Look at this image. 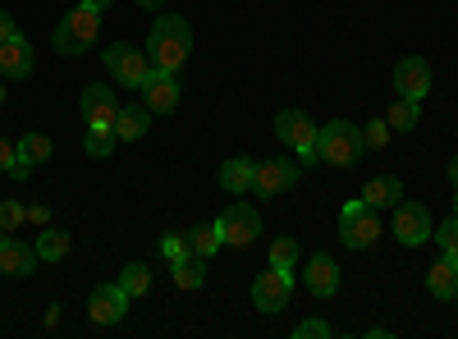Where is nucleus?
I'll return each mask as SVG.
<instances>
[{
	"label": "nucleus",
	"instance_id": "obj_29",
	"mask_svg": "<svg viewBox=\"0 0 458 339\" xmlns=\"http://www.w3.org/2000/svg\"><path fill=\"white\" fill-rule=\"evenodd\" d=\"M23 220H28V207H23V202H14V198L0 202V234H14Z\"/></svg>",
	"mask_w": 458,
	"mask_h": 339
},
{
	"label": "nucleus",
	"instance_id": "obj_41",
	"mask_svg": "<svg viewBox=\"0 0 458 339\" xmlns=\"http://www.w3.org/2000/svg\"><path fill=\"white\" fill-rule=\"evenodd\" d=\"M0 106H5V79H0Z\"/></svg>",
	"mask_w": 458,
	"mask_h": 339
},
{
	"label": "nucleus",
	"instance_id": "obj_17",
	"mask_svg": "<svg viewBox=\"0 0 458 339\" xmlns=\"http://www.w3.org/2000/svg\"><path fill=\"white\" fill-rule=\"evenodd\" d=\"M37 64L32 47L23 42V37H14V42H0V79H28Z\"/></svg>",
	"mask_w": 458,
	"mask_h": 339
},
{
	"label": "nucleus",
	"instance_id": "obj_13",
	"mask_svg": "<svg viewBox=\"0 0 458 339\" xmlns=\"http://www.w3.org/2000/svg\"><path fill=\"white\" fill-rule=\"evenodd\" d=\"M293 183H298V161H257L252 193H261V198H276V193H289Z\"/></svg>",
	"mask_w": 458,
	"mask_h": 339
},
{
	"label": "nucleus",
	"instance_id": "obj_39",
	"mask_svg": "<svg viewBox=\"0 0 458 339\" xmlns=\"http://www.w3.org/2000/svg\"><path fill=\"white\" fill-rule=\"evenodd\" d=\"M449 183H458V157L449 161Z\"/></svg>",
	"mask_w": 458,
	"mask_h": 339
},
{
	"label": "nucleus",
	"instance_id": "obj_14",
	"mask_svg": "<svg viewBox=\"0 0 458 339\" xmlns=\"http://www.w3.org/2000/svg\"><path fill=\"white\" fill-rule=\"evenodd\" d=\"M114 115H120L114 92L101 88V83H88L83 88V120H88V129H114Z\"/></svg>",
	"mask_w": 458,
	"mask_h": 339
},
{
	"label": "nucleus",
	"instance_id": "obj_28",
	"mask_svg": "<svg viewBox=\"0 0 458 339\" xmlns=\"http://www.w3.org/2000/svg\"><path fill=\"white\" fill-rule=\"evenodd\" d=\"M114 142H120V138H114V129H88L83 152H88V157H110V152H114Z\"/></svg>",
	"mask_w": 458,
	"mask_h": 339
},
{
	"label": "nucleus",
	"instance_id": "obj_1",
	"mask_svg": "<svg viewBox=\"0 0 458 339\" xmlns=\"http://www.w3.org/2000/svg\"><path fill=\"white\" fill-rule=\"evenodd\" d=\"M188 55H193V28H188V19H179V14H157V23H151V37H147V60H151V69L179 73Z\"/></svg>",
	"mask_w": 458,
	"mask_h": 339
},
{
	"label": "nucleus",
	"instance_id": "obj_11",
	"mask_svg": "<svg viewBox=\"0 0 458 339\" xmlns=\"http://www.w3.org/2000/svg\"><path fill=\"white\" fill-rule=\"evenodd\" d=\"M124 312H129V293H124V284L114 280V284H97L92 289V298H88V317L97 321V326H120L124 321Z\"/></svg>",
	"mask_w": 458,
	"mask_h": 339
},
{
	"label": "nucleus",
	"instance_id": "obj_38",
	"mask_svg": "<svg viewBox=\"0 0 458 339\" xmlns=\"http://www.w3.org/2000/svg\"><path fill=\"white\" fill-rule=\"evenodd\" d=\"M138 5H142L147 14H161V10H165V0H138Z\"/></svg>",
	"mask_w": 458,
	"mask_h": 339
},
{
	"label": "nucleus",
	"instance_id": "obj_8",
	"mask_svg": "<svg viewBox=\"0 0 458 339\" xmlns=\"http://www.w3.org/2000/svg\"><path fill=\"white\" fill-rule=\"evenodd\" d=\"M289 298H293V275H289V271H280V267L261 271V275L252 280V303H257L266 317L284 312V308H289Z\"/></svg>",
	"mask_w": 458,
	"mask_h": 339
},
{
	"label": "nucleus",
	"instance_id": "obj_42",
	"mask_svg": "<svg viewBox=\"0 0 458 339\" xmlns=\"http://www.w3.org/2000/svg\"><path fill=\"white\" fill-rule=\"evenodd\" d=\"M454 216H458V183H454Z\"/></svg>",
	"mask_w": 458,
	"mask_h": 339
},
{
	"label": "nucleus",
	"instance_id": "obj_26",
	"mask_svg": "<svg viewBox=\"0 0 458 339\" xmlns=\"http://www.w3.org/2000/svg\"><path fill=\"white\" fill-rule=\"evenodd\" d=\"M188 248H193L198 257H216L220 248H225V239H220V230H216V225H193V234H188Z\"/></svg>",
	"mask_w": 458,
	"mask_h": 339
},
{
	"label": "nucleus",
	"instance_id": "obj_6",
	"mask_svg": "<svg viewBox=\"0 0 458 339\" xmlns=\"http://www.w3.org/2000/svg\"><path fill=\"white\" fill-rule=\"evenodd\" d=\"M216 230H220V239H225L229 248H252L257 234H261V216H257L252 202H234V207L220 211Z\"/></svg>",
	"mask_w": 458,
	"mask_h": 339
},
{
	"label": "nucleus",
	"instance_id": "obj_7",
	"mask_svg": "<svg viewBox=\"0 0 458 339\" xmlns=\"http://www.w3.org/2000/svg\"><path fill=\"white\" fill-rule=\"evenodd\" d=\"M106 69L120 79V88H142V79L151 73V60H147V51H138L133 42H110L106 47Z\"/></svg>",
	"mask_w": 458,
	"mask_h": 339
},
{
	"label": "nucleus",
	"instance_id": "obj_16",
	"mask_svg": "<svg viewBox=\"0 0 458 339\" xmlns=\"http://www.w3.org/2000/svg\"><path fill=\"white\" fill-rule=\"evenodd\" d=\"M37 248H28V243H19L14 234H0V271L5 275H32L37 271Z\"/></svg>",
	"mask_w": 458,
	"mask_h": 339
},
{
	"label": "nucleus",
	"instance_id": "obj_20",
	"mask_svg": "<svg viewBox=\"0 0 458 339\" xmlns=\"http://www.w3.org/2000/svg\"><path fill=\"white\" fill-rule=\"evenodd\" d=\"M147 129H151V110L147 106H120V115H114V138L138 142V138H147Z\"/></svg>",
	"mask_w": 458,
	"mask_h": 339
},
{
	"label": "nucleus",
	"instance_id": "obj_34",
	"mask_svg": "<svg viewBox=\"0 0 458 339\" xmlns=\"http://www.w3.org/2000/svg\"><path fill=\"white\" fill-rule=\"evenodd\" d=\"M335 330L326 326V321H298L293 326V339H330Z\"/></svg>",
	"mask_w": 458,
	"mask_h": 339
},
{
	"label": "nucleus",
	"instance_id": "obj_35",
	"mask_svg": "<svg viewBox=\"0 0 458 339\" xmlns=\"http://www.w3.org/2000/svg\"><path fill=\"white\" fill-rule=\"evenodd\" d=\"M19 161V147H10V138H0V170H14Z\"/></svg>",
	"mask_w": 458,
	"mask_h": 339
},
{
	"label": "nucleus",
	"instance_id": "obj_19",
	"mask_svg": "<svg viewBox=\"0 0 458 339\" xmlns=\"http://www.w3.org/2000/svg\"><path fill=\"white\" fill-rule=\"evenodd\" d=\"M252 174H257V161H248V157H229L225 165H220V188L225 193H252Z\"/></svg>",
	"mask_w": 458,
	"mask_h": 339
},
{
	"label": "nucleus",
	"instance_id": "obj_4",
	"mask_svg": "<svg viewBox=\"0 0 458 339\" xmlns=\"http://www.w3.org/2000/svg\"><path fill=\"white\" fill-rule=\"evenodd\" d=\"M339 239H344V248H353V252L376 248V239H380V216H376V207H367L362 198L344 202V211H339Z\"/></svg>",
	"mask_w": 458,
	"mask_h": 339
},
{
	"label": "nucleus",
	"instance_id": "obj_33",
	"mask_svg": "<svg viewBox=\"0 0 458 339\" xmlns=\"http://www.w3.org/2000/svg\"><path fill=\"white\" fill-rule=\"evenodd\" d=\"M161 252H165V261L174 267V261H179V257H188L193 248H188V234H165V239H161Z\"/></svg>",
	"mask_w": 458,
	"mask_h": 339
},
{
	"label": "nucleus",
	"instance_id": "obj_27",
	"mask_svg": "<svg viewBox=\"0 0 458 339\" xmlns=\"http://www.w3.org/2000/svg\"><path fill=\"white\" fill-rule=\"evenodd\" d=\"M120 284H124V293H129V298H142V293L151 289V271L142 267V261H129V267L120 271Z\"/></svg>",
	"mask_w": 458,
	"mask_h": 339
},
{
	"label": "nucleus",
	"instance_id": "obj_23",
	"mask_svg": "<svg viewBox=\"0 0 458 339\" xmlns=\"http://www.w3.org/2000/svg\"><path fill=\"white\" fill-rule=\"evenodd\" d=\"M386 124L399 129V133H412L422 124V101H408V97H394V106L386 110Z\"/></svg>",
	"mask_w": 458,
	"mask_h": 339
},
{
	"label": "nucleus",
	"instance_id": "obj_9",
	"mask_svg": "<svg viewBox=\"0 0 458 339\" xmlns=\"http://www.w3.org/2000/svg\"><path fill=\"white\" fill-rule=\"evenodd\" d=\"M431 216H427V207L422 202H394V239L403 243V248H422L427 239H431Z\"/></svg>",
	"mask_w": 458,
	"mask_h": 339
},
{
	"label": "nucleus",
	"instance_id": "obj_2",
	"mask_svg": "<svg viewBox=\"0 0 458 339\" xmlns=\"http://www.w3.org/2000/svg\"><path fill=\"white\" fill-rule=\"evenodd\" d=\"M101 37V10L97 5H73L60 23H55V32H51V47L60 51V55H83L92 42Z\"/></svg>",
	"mask_w": 458,
	"mask_h": 339
},
{
	"label": "nucleus",
	"instance_id": "obj_37",
	"mask_svg": "<svg viewBox=\"0 0 458 339\" xmlns=\"http://www.w3.org/2000/svg\"><path fill=\"white\" fill-rule=\"evenodd\" d=\"M28 220H32V225H51V207H47V202H32V207H28Z\"/></svg>",
	"mask_w": 458,
	"mask_h": 339
},
{
	"label": "nucleus",
	"instance_id": "obj_3",
	"mask_svg": "<svg viewBox=\"0 0 458 339\" xmlns=\"http://www.w3.org/2000/svg\"><path fill=\"white\" fill-rule=\"evenodd\" d=\"M362 129L358 124H349V120H330V124H321V133H317V157L326 161V165H339V170H349V165H358L362 161Z\"/></svg>",
	"mask_w": 458,
	"mask_h": 339
},
{
	"label": "nucleus",
	"instance_id": "obj_30",
	"mask_svg": "<svg viewBox=\"0 0 458 339\" xmlns=\"http://www.w3.org/2000/svg\"><path fill=\"white\" fill-rule=\"evenodd\" d=\"M271 267H280V271H293L298 267V243L293 239H276L271 243Z\"/></svg>",
	"mask_w": 458,
	"mask_h": 339
},
{
	"label": "nucleus",
	"instance_id": "obj_32",
	"mask_svg": "<svg viewBox=\"0 0 458 339\" xmlns=\"http://www.w3.org/2000/svg\"><path fill=\"white\" fill-rule=\"evenodd\" d=\"M431 239L440 243V252H445V257H458V216H454V220H445L440 230H431Z\"/></svg>",
	"mask_w": 458,
	"mask_h": 339
},
{
	"label": "nucleus",
	"instance_id": "obj_25",
	"mask_svg": "<svg viewBox=\"0 0 458 339\" xmlns=\"http://www.w3.org/2000/svg\"><path fill=\"white\" fill-rule=\"evenodd\" d=\"M14 147H19V161H23V165H42V161H51V152H55L47 133H23Z\"/></svg>",
	"mask_w": 458,
	"mask_h": 339
},
{
	"label": "nucleus",
	"instance_id": "obj_18",
	"mask_svg": "<svg viewBox=\"0 0 458 339\" xmlns=\"http://www.w3.org/2000/svg\"><path fill=\"white\" fill-rule=\"evenodd\" d=\"M427 289L440 298V303H454L458 298V257H440L427 271Z\"/></svg>",
	"mask_w": 458,
	"mask_h": 339
},
{
	"label": "nucleus",
	"instance_id": "obj_12",
	"mask_svg": "<svg viewBox=\"0 0 458 339\" xmlns=\"http://www.w3.org/2000/svg\"><path fill=\"white\" fill-rule=\"evenodd\" d=\"M394 92L408 97V101H422L431 92V64L422 55H403L394 64Z\"/></svg>",
	"mask_w": 458,
	"mask_h": 339
},
{
	"label": "nucleus",
	"instance_id": "obj_24",
	"mask_svg": "<svg viewBox=\"0 0 458 339\" xmlns=\"http://www.w3.org/2000/svg\"><path fill=\"white\" fill-rule=\"evenodd\" d=\"M202 280H207V257L188 252V257L174 261V284L179 289H202Z\"/></svg>",
	"mask_w": 458,
	"mask_h": 339
},
{
	"label": "nucleus",
	"instance_id": "obj_10",
	"mask_svg": "<svg viewBox=\"0 0 458 339\" xmlns=\"http://www.w3.org/2000/svg\"><path fill=\"white\" fill-rule=\"evenodd\" d=\"M138 92H142V106L151 110V115H170V110L179 106V73H170V69H151Z\"/></svg>",
	"mask_w": 458,
	"mask_h": 339
},
{
	"label": "nucleus",
	"instance_id": "obj_21",
	"mask_svg": "<svg viewBox=\"0 0 458 339\" xmlns=\"http://www.w3.org/2000/svg\"><path fill=\"white\" fill-rule=\"evenodd\" d=\"M399 198H403V183H399L394 174H376V179H367V188H362V202L376 207V211H380V207H394Z\"/></svg>",
	"mask_w": 458,
	"mask_h": 339
},
{
	"label": "nucleus",
	"instance_id": "obj_36",
	"mask_svg": "<svg viewBox=\"0 0 458 339\" xmlns=\"http://www.w3.org/2000/svg\"><path fill=\"white\" fill-rule=\"evenodd\" d=\"M19 37V23H14V14H5L0 10V42H14Z\"/></svg>",
	"mask_w": 458,
	"mask_h": 339
},
{
	"label": "nucleus",
	"instance_id": "obj_22",
	"mask_svg": "<svg viewBox=\"0 0 458 339\" xmlns=\"http://www.w3.org/2000/svg\"><path fill=\"white\" fill-rule=\"evenodd\" d=\"M32 248H37V257H42V261H64L69 248H73V239L64 230H55V225H42V234H37Z\"/></svg>",
	"mask_w": 458,
	"mask_h": 339
},
{
	"label": "nucleus",
	"instance_id": "obj_15",
	"mask_svg": "<svg viewBox=\"0 0 458 339\" xmlns=\"http://www.w3.org/2000/svg\"><path fill=\"white\" fill-rule=\"evenodd\" d=\"M302 284H308L312 298H335L339 293V267H335V257L317 252L308 267H302Z\"/></svg>",
	"mask_w": 458,
	"mask_h": 339
},
{
	"label": "nucleus",
	"instance_id": "obj_31",
	"mask_svg": "<svg viewBox=\"0 0 458 339\" xmlns=\"http://www.w3.org/2000/svg\"><path fill=\"white\" fill-rule=\"evenodd\" d=\"M390 133H394V129H390L386 120H371V124L362 129V147H367V152H380V147L390 142Z\"/></svg>",
	"mask_w": 458,
	"mask_h": 339
},
{
	"label": "nucleus",
	"instance_id": "obj_40",
	"mask_svg": "<svg viewBox=\"0 0 458 339\" xmlns=\"http://www.w3.org/2000/svg\"><path fill=\"white\" fill-rule=\"evenodd\" d=\"M88 5H97V10H106V5H110V0H88Z\"/></svg>",
	"mask_w": 458,
	"mask_h": 339
},
{
	"label": "nucleus",
	"instance_id": "obj_5",
	"mask_svg": "<svg viewBox=\"0 0 458 339\" xmlns=\"http://www.w3.org/2000/svg\"><path fill=\"white\" fill-rule=\"evenodd\" d=\"M317 133H321V129L312 124L308 110H280V115H276V138H280L284 147H293L302 165H317V161H321V157H317Z\"/></svg>",
	"mask_w": 458,
	"mask_h": 339
}]
</instances>
